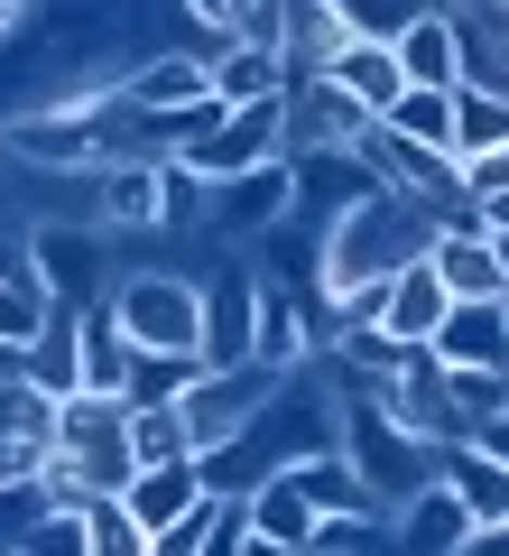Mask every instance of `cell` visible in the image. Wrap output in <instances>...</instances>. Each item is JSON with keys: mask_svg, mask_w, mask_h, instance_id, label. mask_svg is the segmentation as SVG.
Masks as SVG:
<instances>
[{"mask_svg": "<svg viewBox=\"0 0 509 556\" xmlns=\"http://www.w3.org/2000/svg\"><path fill=\"white\" fill-rule=\"evenodd\" d=\"M93 214H102V232H157V159H102Z\"/></svg>", "mask_w": 509, "mask_h": 556, "instance_id": "11", "label": "cell"}, {"mask_svg": "<svg viewBox=\"0 0 509 556\" xmlns=\"http://www.w3.org/2000/svg\"><path fill=\"white\" fill-rule=\"evenodd\" d=\"M427 353L445 362V371H509V316H500V298H445Z\"/></svg>", "mask_w": 509, "mask_h": 556, "instance_id": "7", "label": "cell"}, {"mask_svg": "<svg viewBox=\"0 0 509 556\" xmlns=\"http://www.w3.org/2000/svg\"><path fill=\"white\" fill-rule=\"evenodd\" d=\"M195 371H204L195 353H130L120 399H130V408H149V399H186V380H195Z\"/></svg>", "mask_w": 509, "mask_h": 556, "instance_id": "26", "label": "cell"}, {"mask_svg": "<svg viewBox=\"0 0 509 556\" xmlns=\"http://www.w3.org/2000/svg\"><path fill=\"white\" fill-rule=\"evenodd\" d=\"M251 547H278V556H306V538H315V510H306V492H296L288 473H269V482H251Z\"/></svg>", "mask_w": 509, "mask_h": 556, "instance_id": "19", "label": "cell"}, {"mask_svg": "<svg viewBox=\"0 0 509 556\" xmlns=\"http://www.w3.org/2000/svg\"><path fill=\"white\" fill-rule=\"evenodd\" d=\"M130 408V399H120ZM167 455H195V437H186V408L177 399H149V408H130V464H167Z\"/></svg>", "mask_w": 509, "mask_h": 556, "instance_id": "25", "label": "cell"}, {"mask_svg": "<svg viewBox=\"0 0 509 556\" xmlns=\"http://www.w3.org/2000/svg\"><path fill=\"white\" fill-rule=\"evenodd\" d=\"M186 20H204L214 38H259L269 47V0H177Z\"/></svg>", "mask_w": 509, "mask_h": 556, "instance_id": "28", "label": "cell"}, {"mask_svg": "<svg viewBox=\"0 0 509 556\" xmlns=\"http://www.w3.org/2000/svg\"><path fill=\"white\" fill-rule=\"evenodd\" d=\"M269 47L288 56V75H325V56L343 47L333 0H269Z\"/></svg>", "mask_w": 509, "mask_h": 556, "instance_id": "13", "label": "cell"}, {"mask_svg": "<svg viewBox=\"0 0 509 556\" xmlns=\"http://www.w3.org/2000/svg\"><path fill=\"white\" fill-rule=\"evenodd\" d=\"M325 75L343 84V93H353V102H361L371 121L390 112L398 93H408V75H398V47H380V38H343V47L325 56Z\"/></svg>", "mask_w": 509, "mask_h": 556, "instance_id": "17", "label": "cell"}, {"mask_svg": "<svg viewBox=\"0 0 509 556\" xmlns=\"http://www.w3.org/2000/svg\"><path fill=\"white\" fill-rule=\"evenodd\" d=\"M500 316H509V288H500Z\"/></svg>", "mask_w": 509, "mask_h": 556, "instance_id": "34", "label": "cell"}, {"mask_svg": "<svg viewBox=\"0 0 509 556\" xmlns=\"http://www.w3.org/2000/svg\"><path fill=\"white\" fill-rule=\"evenodd\" d=\"M417 10H427V0H333V20H343V38H380V47H390L398 28L417 20Z\"/></svg>", "mask_w": 509, "mask_h": 556, "instance_id": "27", "label": "cell"}, {"mask_svg": "<svg viewBox=\"0 0 509 556\" xmlns=\"http://www.w3.org/2000/svg\"><path fill=\"white\" fill-rule=\"evenodd\" d=\"M463 529H472V510L454 501V482H435V473L390 501V547H408V556H454Z\"/></svg>", "mask_w": 509, "mask_h": 556, "instance_id": "9", "label": "cell"}, {"mask_svg": "<svg viewBox=\"0 0 509 556\" xmlns=\"http://www.w3.org/2000/svg\"><path fill=\"white\" fill-rule=\"evenodd\" d=\"M435 316H445V278H435L427 269V251H417L408 260V269H390V278H380V334H398V343H427L435 334Z\"/></svg>", "mask_w": 509, "mask_h": 556, "instance_id": "12", "label": "cell"}, {"mask_svg": "<svg viewBox=\"0 0 509 556\" xmlns=\"http://www.w3.org/2000/svg\"><path fill=\"white\" fill-rule=\"evenodd\" d=\"M278 149H288V112H278V93H269V102H222V121L195 149H177V159L204 167V177H232V167H259V159H278Z\"/></svg>", "mask_w": 509, "mask_h": 556, "instance_id": "5", "label": "cell"}, {"mask_svg": "<svg viewBox=\"0 0 509 556\" xmlns=\"http://www.w3.org/2000/svg\"><path fill=\"white\" fill-rule=\"evenodd\" d=\"M472 204V223H482V232H509V186H491V195H463Z\"/></svg>", "mask_w": 509, "mask_h": 556, "instance_id": "32", "label": "cell"}, {"mask_svg": "<svg viewBox=\"0 0 509 556\" xmlns=\"http://www.w3.org/2000/svg\"><path fill=\"white\" fill-rule=\"evenodd\" d=\"M112 93L130 102V112H177V102L214 93V84H204V56H149V65H130Z\"/></svg>", "mask_w": 509, "mask_h": 556, "instance_id": "20", "label": "cell"}, {"mask_svg": "<svg viewBox=\"0 0 509 556\" xmlns=\"http://www.w3.org/2000/svg\"><path fill=\"white\" fill-rule=\"evenodd\" d=\"M500 139H509V93L454 84V159H482V149H500Z\"/></svg>", "mask_w": 509, "mask_h": 556, "instance_id": "21", "label": "cell"}, {"mask_svg": "<svg viewBox=\"0 0 509 556\" xmlns=\"http://www.w3.org/2000/svg\"><path fill=\"white\" fill-rule=\"evenodd\" d=\"M472 445H482V455H500V464H509V408H491V417H472Z\"/></svg>", "mask_w": 509, "mask_h": 556, "instance_id": "31", "label": "cell"}, {"mask_svg": "<svg viewBox=\"0 0 509 556\" xmlns=\"http://www.w3.org/2000/svg\"><path fill=\"white\" fill-rule=\"evenodd\" d=\"M380 121H390L398 139H417V149H445V159H454V93H427V84H408V93H398Z\"/></svg>", "mask_w": 509, "mask_h": 556, "instance_id": "23", "label": "cell"}, {"mask_svg": "<svg viewBox=\"0 0 509 556\" xmlns=\"http://www.w3.org/2000/svg\"><path fill=\"white\" fill-rule=\"evenodd\" d=\"M112 316H120V334H130V353H195L204 288L195 278H167V269H130L112 288Z\"/></svg>", "mask_w": 509, "mask_h": 556, "instance_id": "3", "label": "cell"}, {"mask_svg": "<svg viewBox=\"0 0 509 556\" xmlns=\"http://www.w3.org/2000/svg\"><path fill=\"white\" fill-rule=\"evenodd\" d=\"M361 167H371L380 186H398V195H435V204H463V167L445 159V149H417V139H398L390 121H371V130L353 139Z\"/></svg>", "mask_w": 509, "mask_h": 556, "instance_id": "6", "label": "cell"}, {"mask_svg": "<svg viewBox=\"0 0 509 556\" xmlns=\"http://www.w3.org/2000/svg\"><path fill=\"white\" fill-rule=\"evenodd\" d=\"M47 325V288L38 278H0V343H38Z\"/></svg>", "mask_w": 509, "mask_h": 556, "instance_id": "29", "label": "cell"}, {"mask_svg": "<svg viewBox=\"0 0 509 556\" xmlns=\"http://www.w3.org/2000/svg\"><path fill=\"white\" fill-rule=\"evenodd\" d=\"M75 510H84V556H139V547H149V529L130 519L120 492H84Z\"/></svg>", "mask_w": 509, "mask_h": 556, "instance_id": "22", "label": "cell"}, {"mask_svg": "<svg viewBox=\"0 0 509 556\" xmlns=\"http://www.w3.org/2000/svg\"><path fill=\"white\" fill-rule=\"evenodd\" d=\"M288 149L259 167H232V177H214V204H204V223L214 232H269V223H288Z\"/></svg>", "mask_w": 509, "mask_h": 556, "instance_id": "8", "label": "cell"}, {"mask_svg": "<svg viewBox=\"0 0 509 556\" xmlns=\"http://www.w3.org/2000/svg\"><path fill=\"white\" fill-rule=\"evenodd\" d=\"M120 380H130V334H120L112 298H93V306H75V390L120 399Z\"/></svg>", "mask_w": 509, "mask_h": 556, "instance_id": "15", "label": "cell"}, {"mask_svg": "<svg viewBox=\"0 0 509 556\" xmlns=\"http://www.w3.org/2000/svg\"><path fill=\"white\" fill-rule=\"evenodd\" d=\"M0 278H28V232L0 214Z\"/></svg>", "mask_w": 509, "mask_h": 556, "instance_id": "30", "label": "cell"}, {"mask_svg": "<svg viewBox=\"0 0 509 556\" xmlns=\"http://www.w3.org/2000/svg\"><path fill=\"white\" fill-rule=\"evenodd\" d=\"M204 204H214V177H204V167H186L177 149H167V159H157V232L204 223Z\"/></svg>", "mask_w": 509, "mask_h": 556, "instance_id": "24", "label": "cell"}, {"mask_svg": "<svg viewBox=\"0 0 509 556\" xmlns=\"http://www.w3.org/2000/svg\"><path fill=\"white\" fill-rule=\"evenodd\" d=\"M288 186H296V195H288V223H306V232L325 241V223L343 214V204H361L380 177L361 167V149H288Z\"/></svg>", "mask_w": 509, "mask_h": 556, "instance_id": "4", "label": "cell"}, {"mask_svg": "<svg viewBox=\"0 0 509 556\" xmlns=\"http://www.w3.org/2000/svg\"><path fill=\"white\" fill-rule=\"evenodd\" d=\"M28 278H38L56 306H93L112 298V232L93 214H65V223H28Z\"/></svg>", "mask_w": 509, "mask_h": 556, "instance_id": "2", "label": "cell"}, {"mask_svg": "<svg viewBox=\"0 0 509 556\" xmlns=\"http://www.w3.org/2000/svg\"><path fill=\"white\" fill-rule=\"evenodd\" d=\"M56 464L84 492H120L130 482V408L112 390H56Z\"/></svg>", "mask_w": 509, "mask_h": 556, "instance_id": "1", "label": "cell"}, {"mask_svg": "<svg viewBox=\"0 0 509 556\" xmlns=\"http://www.w3.org/2000/svg\"><path fill=\"white\" fill-rule=\"evenodd\" d=\"M204 492L195 455H167V464H130V482H120V501H130L139 529H167V519H186V501Z\"/></svg>", "mask_w": 509, "mask_h": 556, "instance_id": "18", "label": "cell"}, {"mask_svg": "<svg viewBox=\"0 0 509 556\" xmlns=\"http://www.w3.org/2000/svg\"><path fill=\"white\" fill-rule=\"evenodd\" d=\"M398 75L408 84H427V93H454V84H463V65H454V20H445V0H427V10H417L408 28H398Z\"/></svg>", "mask_w": 509, "mask_h": 556, "instance_id": "16", "label": "cell"}, {"mask_svg": "<svg viewBox=\"0 0 509 556\" xmlns=\"http://www.w3.org/2000/svg\"><path fill=\"white\" fill-rule=\"evenodd\" d=\"M491 251H500V278H509V232H491Z\"/></svg>", "mask_w": 509, "mask_h": 556, "instance_id": "33", "label": "cell"}, {"mask_svg": "<svg viewBox=\"0 0 509 556\" xmlns=\"http://www.w3.org/2000/svg\"><path fill=\"white\" fill-rule=\"evenodd\" d=\"M427 269L445 278V298H500V288H509V278H500V251H491V232L472 223V204L435 223V241H427Z\"/></svg>", "mask_w": 509, "mask_h": 556, "instance_id": "10", "label": "cell"}, {"mask_svg": "<svg viewBox=\"0 0 509 556\" xmlns=\"http://www.w3.org/2000/svg\"><path fill=\"white\" fill-rule=\"evenodd\" d=\"M204 84L222 102H269V93H288V56L259 38H222V47H204Z\"/></svg>", "mask_w": 509, "mask_h": 556, "instance_id": "14", "label": "cell"}]
</instances>
